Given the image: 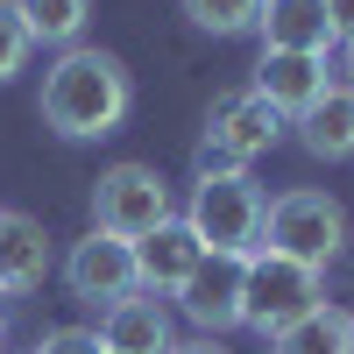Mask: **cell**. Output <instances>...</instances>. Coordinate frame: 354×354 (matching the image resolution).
Instances as JSON below:
<instances>
[{
	"instance_id": "obj_3",
	"label": "cell",
	"mask_w": 354,
	"mask_h": 354,
	"mask_svg": "<svg viewBox=\"0 0 354 354\" xmlns=\"http://www.w3.org/2000/svg\"><path fill=\"white\" fill-rule=\"evenodd\" d=\"M262 213H270V198L255 192V177H198L192 185V234L213 255H255L262 248Z\"/></svg>"
},
{
	"instance_id": "obj_24",
	"label": "cell",
	"mask_w": 354,
	"mask_h": 354,
	"mask_svg": "<svg viewBox=\"0 0 354 354\" xmlns=\"http://www.w3.org/2000/svg\"><path fill=\"white\" fill-rule=\"evenodd\" d=\"M0 340H8V326H0Z\"/></svg>"
},
{
	"instance_id": "obj_9",
	"label": "cell",
	"mask_w": 354,
	"mask_h": 354,
	"mask_svg": "<svg viewBox=\"0 0 354 354\" xmlns=\"http://www.w3.org/2000/svg\"><path fill=\"white\" fill-rule=\"evenodd\" d=\"M100 347L106 354H170V312L156 290H128V298H113L106 319H100Z\"/></svg>"
},
{
	"instance_id": "obj_14",
	"label": "cell",
	"mask_w": 354,
	"mask_h": 354,
	"mask_svg": "<svg viewBox=\"0 0 354 354\" xmlns=\"http://www.w3.org/2000/svg\"><path fill=\"white\" fill-rule=\"evenodd\" d=\"M298 142L319 163H347L354 156V85H326V100L298 113Z\"/></svg>"
},
{
	"instance_id": "obj_21",
	"label": "cell",
	"mask_w": 354,
	"mask_h": 354,
	"mask_svg": "<svg viewBox=\"0 0 354 354\" xmlns=\"http://www.w3.org/2000/svg\"><path fill=\"white\" fill-rule=\"evenodd\" d=\"M326 21H333L340 43H354V0H326Z\"/></svg>"
},
{
	"instance_id": "obj_4",
	"label": "cell",
	"mask_w": 354,
	"mask_h": 354,
	"mask_svg": "<svg viewBox=\"0 0 354 354\" xmlns=\"http://www.w3.org/2000/svg\"><path fill=\"white\" fill-rule=\"evenodd\" d=\"M340 241H347V213L326 192H283V198H270V213H262V248L305 262V270H326L340 255Z\"/></svg>"
},
{
	"instance_id": "obj_11",
	"label": "cell",
	"mask_w": 354,
	"mask_h": 354,
	"mask_svg": "<svg viewBox=\"0 0 354 354\" xmlns=\"http://www.w3.org/2000/svg\"><path fill=\"white\" fill-rule=\"evenodd\" d=\"M277 128H283V113L262 100L255 85H248V93H220V100H213V113H205V135L227 142V149H234V156H248V163L277 142Z\"/></svg>"
},
{
	"instance_id": "obj_25",
	"label": "cell",
	"mask_w": 354,
	"mask_h": 354,
	"mask_svg": "<svg viewBox=\"0 0 354 354\" xmlns=\"http://www.w3.org/2000/svg\"><path fill=\"white\" fill-rule=\"evenodd\" d=\"M347 354H354V347H347Z\"/></svg>"
},
{
	"instance_id": "obj_13",
	"label": "cell",
	"mask_w": 354,
	"mask_h": 354,
	"mask_svg": "<svg viewBox=\"0 0 354 354\" xmlns=\"http://www.w3.org/2000/svg\"><path fill=\"white\" fill-rule=\"evenodd\" d=\"M43 277H50V234H43V220L0 205V298H8V290H36Z\"/></svg>"
},
{
	"instance_id": "obj_19",
	"label": "cell",
	"mask_w": 354,
	"mask_h": 354,
	"mask_svg": "<svg viewBox=\"0 0 354 354\" xmlns=\"http://www.w3.org/2000/svg\"><path fill=\"white\" fill-rule=\"evenodd\" d=\"M192 170H198V177H241V170H248V156H234L227 142L205 135V142H198V156H192Z\"/></svg>"
},
{
	"instance_id": "obj_5",
	"label": "cell",
	"mask_w": 354,
	"mask_h": 354,
	"mask_svg": "<svg viewBox=\"0 0 354 354\" xmlns=\"http://www.w3.org/2000/svg\"><path fill=\"white\" fill-rule=\"evenodd\" d=\"M170 220V185L149 170V163H113L100 170L93 185V227L100 234H121V241H142L149 227Z\"/></svg>"
},
{
	"instance_id": "obj_6",
	"label": "cell",
	"mask_w": 354,
	"mask_h": 354,
	"mask_svg": "<svg viewBox=\"0 0 354 354\" xmlns=\"http://www.w3.org/2000/svg\"><path fill=\"white\" fill-rule=\"evenodd\" d=\"M241 290H248V255H213V248H205L198 270L177 283L170 298H177V312H185L205 340H213V333L241 326Z\"/></svg>"
},
{
	"instance_id": "obj_20",
	"label": "cell",
	"mask_w": 354,
	"mask_h": 354,
	"mask_svg": "<svg viewBox=\"0 0 354 354\" xmlns=\"http://www.w3.org/2000/svg\"><path fill=\"white\" fill-rule=\"evenodd\" d=\"M36 354H106V347H100V333H85V326H57V333H43Z\"/></svg>"
},
{
	"instance_id": "obj_2",
	"label": "cell",
	"mask_w": 354,
	"mask_h": 354,
	"mask_svg": "<svg viewBox=\"0 0 354 354\" xmlns=\"http://www.w3.org/2000/svg\"><path fill=\"white\" fill-rule=\"evenodd\" d=\"M312 305H326V270H305V262L270 255V248H255V255H248L241 326H255V333H270V340H277L290 319H305Z\"/></svg>"
},
{
	"instance_id": "obj_7",
	"label": "cell",
	"mask_w": 354,
	"mask_h": 354,
	"mask_svg": "<svg viewBox=\"0 0 354 354\" xmlns=\"http://www.w3.org/2000/svg\"><path fill=\"white\" fill-rule=\"evenodd\" d=\"M64 283H71V298H85V305H113V298H128V290H142L135 283V241L93 227L64 255Z\"/></svg>"
},
{
	"instance_id": "obj_1",
	"label": "cell",
	"mask_w": 354,
	"mask_h": 354,
	"mask_svg": "<svg viewBox=\"0 0 354 354\" xmlns=\"http://www.w3.org/2000/svg\"><path fill=\"white\" fill-rule=\"evenodd\" d=\"M135 106V85H128V64L113 50H85L71 43L64 57L50 64L43 78V121L64 135V142H100L128 121Z\"/></svg>"
},
{
	"instance_id": "obj_12",
	"label": "cell",
	"mask_w": 354,
	"mask_h": 354,
	"mask_svg": "<svg viewBox=\"0 0 354 354\" xmlns=\"http://www.w3.org/2000/svg\"><path fill=\"white\" fill-rule=\"evenodd\" d=\"M255 36H262V50H305V57H326L340 43L326 21V0H262Z\"/></svg>"
},
{
	"instance_id": "obj_8",
	"label": "cell",
	"mask_w": 354,
	"mask_h": 354,
	"mask_svg": "<svg viewBox=\"0 0 354 354\" xmlns=\"http://www.w3.org/2000/svg\"><path fill=\"white\" fill-rule=\"evenodd\" d=\"M326 57H305V50H262L255 64V93L270 100L283 121H298V113H312L319 100H326Z\"/></svg>"
},
{
	"instance_id": "obj_10",
	"label": "cell",
	"mask_w": 354,
	"mask_h": 354,
	"mask_svg": "<svg viewBox=\"0 0 354 354\" xmlns=\"http://www.w3.org/2000/svg\"><path fill=\"white\" fill-rule=\"evenodd\" d=\"M198 255H205V241L192 234V220H163V227H149L135 241V283L142 290H177L192 270H198Z\"/></svg>"
},
{
	"instance_id": "obj_18",
	"label": "cell",
	"mask_w": 354,
	"mask_h": 354,
	"mask_svg": "<svg viewBox=\"0 0 354 354\" xmlns=\"http://www.w3.org/2000/svg\"><path fill=\"white\" fill-rule=\"evenodd\" d=\"M28 28H21V15H15V0H0V85H8L21 64H28Z\"/></svg>"
},
{
	"instance_id": "obj_15",
	"label": "cell",
	"mask_w": 354,
	"mask_h": 354,
	"mask_svg": "<svg viewBox=\"0 0 354 354\" xmlns=\"http://www.w3.org/2000/svg\"><path fill=\"white\" fill-rule=\"evenodd\" d=\"M347 347H354V312L340 305H312L277 333V354H347Z\"/></svg>"
},
{
	"instance_id": "obj_17",
	"label": "cell",
	"mask_w": 354,
	"mask_h": 354,
	"mask_svg": "<svg viewBox=\"0 0 354 354\" xmlns=\"http://www.w3.org/2000/svg\"><path fill=\"white\" fill-rule=\"evenodd\" d=\"M185 15L205 28V36H248L262 21V0H185Z\"/></svg>"
},
{
	"instance_id": "obj_16",
	"label": "cell",
	"mask_w": 354,
	"mask_h": 354,
	"mask_svg": "<svg viewBox=\"0 0 354 354\" xmlns=\"http://www.w3.org/2000/svg\"><path fill=\"white\" fill-rule=\"evenodd\" d=\"M15 15L28 28V43H57L71 50L85 36V15H93V0H15Z\"/></svg>"
},
{
	"instance_id": "obj_23",
	"label": "cell",
	"mask_w": 354,
	"mask_h": 354,
	"mask_svg": "<svg viewBox=\"0 0 354 354\" xmlns=\"http://www.w3.org/2000/svg\"><path fill=\"white\" fill-rule=\"evenodd\" d=\"M347 85H354V43H347Z\"/></svg>"
},
{
	"instance_id": "obj_22",
	"label": "cell",
	"mask_w": 354,
	"mask_h": 354,
	"mask_svg": "<svg viewBox=\"0 0 354 354\" xmlns=\"http://www.w3.org/2000/svg\"><path fill=\"white\" fill-rule=\"evenodd\" d=\"M170 354H220L213 340H185V347H170Z\"/></svg>"
}]
</instances>
